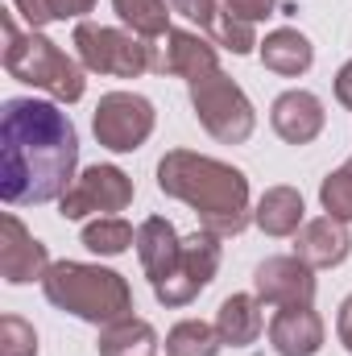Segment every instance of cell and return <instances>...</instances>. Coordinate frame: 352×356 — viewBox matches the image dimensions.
Listing matches in <instances>:
<instances>
[{"instance_id":"1","label":"cell","mask_w":352,"mask_h":356,"mask_svg":"<svg viewBox=\"0 0 352 356\" xmlns=\"http://www.w3.org/2000/svg\"><path fill=\"white\" fill-rule=\"evenodd\" d=\"M79 166V133L71 116L33 95L4 99L0 112V199L8 207L54 203L71 191Z\"/></svg>"},{"instance_id":"2","label":"cell","mask_w":352,"mask_h":356,"mask_svg":"<svg viewBox=\"0 0 352 356\" xmlns=\"http://www.w3.org/2000/svg\"><path fill=\"white\" fill-rule=\"evenodd\" d=\"M158 191L170 195L178 203H186L199 216V228L224 236H241L253 220L249 211V178L237 166L207 158V154H191V149H170L158 162Z\"/></svg>"},{"instance_id":"3","label":"cell","mask_w":352,"mask_h":356,"mask_svg":"<svg viewBox=\"0 0 352 356\" xmlns=\"http://www.w3.org/2000/svg\"><path fill=\"white\" fill-rule=\"evenodd\" d=\"M0 29H4V71L17 83L46 91L58 104H79L83 99V91H88L83 63H75L42 29H17L13 13H0Z\"/></svg>"},{"instance_id":"4","label":"cell","mask_w":352,"mask_h":356,"mask_svg":"<svg viewBox=\"0 0 352 356\" xmlns=\"http://www.w3.org/2000/svg\"><path fill=\"white\" fill-rule=\"evenodd\" d=\"M42 294L50 307L83 319V323H116L133 315V290L116 269L88 266V261H54L42 277Z\"/></svg>"},{"instance_id":"5","label":"cell","mask_w":352,"mask_h":356,"mask_svg":"<svg viewBox=\"0 0 352 356\" xmlns=\"http://www.w3.org/2000/svg\"><path fill=\"white\" fill-rule=\"evenodd\" d=\"M71 46H75V58L83 63V71L112 75V79H137V75L158 67V46L137 38L133 29L79 21L71 33Z\"/></svg>"},{"instance_id":"6","label":"cell","mask_w":352,"mask_h":356,"mask_svg":"<svg viewBox=\"0 0 352 356\" xmlns=\"http://www.w3.org/2000/svg\"><path fill=\"white\" fill-rule=\"evenodd\" d=\"M191 108H195L199 124L207 129V137H216L220 145H245L257 129L253 99L224 71H211L191 83Z\"/></svg>"},{"instance_id":"7","label":"cell","mask_w":352,"mask_h":356,"mask_svg":"<svg viewBox=\"0 0 352 356\" xmlns=\"http://www.w3.org/2000/svg\"><path fill=\"white\" fill-rule=\"evenodd\" d=\"M154 124H158V112H154V104H150L145 95H137V91H108V95H99V104H95V112H91V133H95V141H99L104 149H112V154H133V149H141V145L150 141Z\"/></svg>"},{"instance_id":"8","label":"cell","mask_w":352,"mask_h":356,"mask_svg":"<svg viewBox=\"0 0 352 356\" xmlns=\"http://www.w3.org/2000/svg\"><path fill=\"white\" fill-rule=\"evenodd\" d=\"M220 257H224V249H220V236H216V232L199 228V232L182 236L178 266L170 269L162 282H154V298H158L162 307H186V302H195V298L211 286V277H216V269H220Z\"/></svg>"},{"instance_id":"9","label":"cell","mask_w":352,"mask_h":356,"mask_svg":"<svg viewBox=\"0 0 352 356\" xmlns=\"http://www.w3.org/2000/svg\"><path fill=\"white\" fill-rule=\"evenodd\" d=\"M133 203V178L120 166L95 162L71 182V191L58 199L63 220H88V216H116Z\"/></svg>"},{"instance_id":"10","label":"cell","mask_w":352,"mask_h":356,"mask_svg":"<svg viewBox=\"0 0 352 356\" xmlns=\"http://www.w3.org/2000/svg\"><path fill=\"white\" fill-rule=\"evenodd\" d=\"M253 290L262 307H311L315 302V269L290 257H265L253 273Z\"/></svg>"},{"instance_id":"11","label":"cell","mask_w":352,"mask_h":356,"mask_svg":"<svg viewBox=\"0 0 352 356\" xmlns=\"http://www.w3.org/2000/svg\"><path fill=\"white\" fill-rule=\"evenodd\" d=\"M50 261V249L13 216L4 211L0 216V277L8 286H25V282H42Z\"/></svg>"},{"instance_id":"12","label":"cell","mask_w":352,"mask_h":356,"mask_svg":"<svg viewBox=\"0 0 352 356\" xmlns=\"http://www.w3.org/2000/svg\"><path fill=\"white\" fill-rule=\"evenodd\" d=\"M269 124L273 133L286 141V145H311L323 124H328V112H323V99L315 91H282L273 104H269Z\"/></svg>"},{"instance_id":"13","label":"cell","mask_w":352,"mask_h":356,"mask_svg":"<svg viewBox=\"0 0 352 356\" xmlns=\"http://www.w3.org/2000/svg\"><path fill=\"white\" fill-rule=\"evenodd\" d=\"M216 50H220L216 42H207V38H199L191 29H170L162 38V46H158V67L154 71L158 75H178V79L195 83V79L220 71V54Z\"/></svg>"},{"instance_id":"14","label":"cell","mask_w":352,"mask_h":356,"mask_svg":"<svg viewBox=\"0 0 352 356\" xmlns=\"http://www.w3.org/2000/svg\"><path fill=\"white\" fill-rule=\"evenodd\" d=\"M352 253V232L344 220L336 216H319V220H307L298 232H294V257L307 261L311 269H336L344 266Z\"/></svg>"},{"instance_id":"15","label":"cell","mask_w":352,"mask_h":356,"mask_svg":"<svg viewBox=\"0 0 352 356\" xmlns=\"http://www.w3.org/2000/svg\"><path fill=\"white\" fill-rule=\"evenodd\" d=\"M323 319L315 307H282L269 319V348L278 356H315L323 348Z\"/></svg>"},{"instance_id":"16","label":"cell","mask_w":352,"mask_h":356,"mask_svg":"<svg viewBox=\"0 0 352 356\" xmlns=\"http://www.w3.org/2000/svg\"><path fill=\"white\" fill-rule=\"evenodd\" d=\"M178 253H182V236L175 232V224L166 216H150L137 228V257H141V269H145L150 286L162 282L178 266Z\"/></svg>"},{"instance_id":"17","label":"cell","mask_w":352,"mask_h":356,"mask_svg":"<svg viewBox=\"0 0 352 356\" xmlns=\"http://www.w3.org/2000/svg\"><path fill=\"white\" fill-rule=\"evenodd\" d=\"M257 54H262L265 71H273V75H282V79H298V75H307L311 63H315L311 38L298 33V29H290V25L265 33V42L257 46Z\"/></svg>"},{"instance_id":"18","label":"cell","mask_w":352,"mask_h":356,"mask_svg":"<svg viewBox=\"0 0 352 356\" xmlns=\"http://www.w3.org/2000/svg\"><path fill=\"white\" fill-rule=\"evenodd\" d=\"M265 319H262V298L257 294H228L216 311V332L224 344L232 348H245V344H257Z\"/></svg>"},{"instance_id":"19","label":"cell","mask_w":352,"mask_h":356,"mask_svg":"<svg viewBox=\"0 0 352 356\" xmlns=\"http://www.w3.org/2000/svg\"><path fill=\"white\" fill-rule=\"evenodd\" d=\"M303 216H307V203L294 186H269L253 207V224L265 236H294L303 228Z\"/></svg>"},{"instance_id":"20","label":"cell","mask_w":352,"mask_h":356,"mask_svg":"<svg viewBox=\"0 0 352 356\" xmlns=\"http://www.w3.org/2000/svg\"><path fill=\"white\" fill-rule=\"evenodd\" d=\"M95 348H99V356H158L162 340H158L154 323H145L137 315H125V319L99 327Z\"/></svg>"},{"instance_id":"21","label":"cell","mask_w":352,"mask_h":356,"mask_svg":"<svg viewBox=\"0 0 352 356\" xmlns=\"http://www.w3.org/2000/svg\"><path fill=\"white\" fill-rule=\"evenodd\" d=\"M116 17L145 42H162L170 33V13L166 0H112Z\"/></svg>"},{"instance_id":"22","label":"cell","mask_w":352,"mask_h":356,"mask_svg":"<svg viewBox=\"0 0 352 356\" xmlns=\"http://www.w3.org/2000/svg\"><path fill=\"white\" fill-rule=\"evenodd\" d=\"M166 356H220L224 340L216 332V323H203V319H182L166 332Z\"/></svg>"},{"instance_id":"23","label":"cell","mask_w":352,"mask_h":356,"mask_svg":"<svg viewBox=\"0 0 352 356\" xmlns=\"http://www.w3.org/2000/svg\"><path fill=\"white\" fill-rule=\"evenodd\" d=\"M83 245L99 257H120L137 245V232L120 216H95L91 224H83Z\"/></svg>"},{"instance_id":"24","label":"cell","mask_w":352,"mask_h":356,"mask_svg":"<svg viewBox=\"0 0 352 356\" xmlns=\"http://www.w3.org/2000/svg\"><path fill=\"white\" fill-rule=\"evenodd\" d=\"M207 33H211V42H216L220 50H232V54H253V50L262 46L253 21H241V17H232L228 8L216 13V21L207 25Z\"/></svg>"},{"instance_id":"25","label":"cell","mask_w":352,"mask_h":356,"mask_svg":"<svg viewBox=\"0 0 352 356\" xmlns=\"http://www.w3.org/2000/svg\"><path fill=\"white\" fill-rule=\"evenodd\" d=\"M319 203H323L328 216H336V220L352 224V175L344 170V166L332 170V175L319 182Z\"/></svg>"},{"instance_id":"26","label":"cell","mask_w":352,"mask_h":356,"mask_svg":"<svg viewBox=\"0 0 352 356\" xmlns=\"http://www.w3.org/2000/svg\"><path fill=\"white\" fill-rule=\"evenodd\" d=\"M0 356H38V332L21 315L0 319Z\"/></svg>"},{"instance_id":"27","label":"cell","mask_w":352,"mask_h":356,"mask_svg":"<svg viewBox=\"0 0 352 356\" xmlns=\"http://www.w3.org/2000/svg\"><path fill=\"white\" fill-rule=\"evenodd\" d=\"M170 8L182 13L186 21H195L199 29H207V25L216 21V13H220V8H216V0H170Z\"/></svg>"},{"instance_id":"28","label":"cell","mask_w":352,"mask_h":356,"mask_svg":"<svg viewBox=\"0 0 352 356\" xmlns=\"http://www.w3.org/2000/svg\"><path fill=\"white\" fill-rule=\"evenodd\" d=\"M224 8L232 13V17H241V21H265L273 8H278V0H224Z\"/></svg>"},{"instance_id":"29","label":"cell","mask_w":352,"mask_h":356,"mask_svg":"<svg viewBox=\"0 0 352 356\" xmlns=\"http://www.w3.org/2000/svg\"><path fill=\"white\" fill-rule=\"evenodd\" d=\"M50 4V17L54 21H83L91 8H95V0H46Z\"/></svg>"},{"instance_id":"30","label":"cell","mask_w":352,"mask_h":356,"mask_svg":"<svg viewBox=\"0 0 352 356\" xmlns=\"http://www.w3.org/2000/svg\"><path fill=\"white\" fill-rule=\"evenodd\" d=\"M13 8L25 17V25H29V29H42V25H50V21H54L46 0H13Z\"/></svg>"},{"instance_id":"31","label":"cell","mask_w":352,"mask_h":356,"mask_svg":"<svg viewBox=\"0 0 352 356\" xmlns=\"http://www.w3.org/2000/svg\"><path fill=\"white\" fill-rule=\"evenodd\" d=\"M336 336H340V344L352 353V294L340 302V315H336Z\"/></svg>"},{"instance_id":"32","label":"cell","mask_w":352,"mask_h":356,"mask_svg":"<svg viewBox=\"0 0 352 356\" xmlns=\"http://www.w3.org/2000/svg\"><path fill=\"white\" fill-rule=\"evenodd\" d=\"M336 99L352 112V63H344V67L336 71Z\"/></svg>"},{"instance_id":"33","label":"cell","mask_w":352,"mask_h":356,"mask_svg":"<svg viewBox=\"0 0 352 356\" xmlns=\"http://www.w3.org/2000/svg\"><path fill=\"white\" fill-rule=\"evenodd\" d=\"M344 170H349V175H352V158H349V162H344Z\"/></svg>"}]
</instances>
